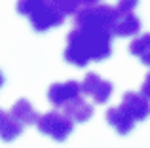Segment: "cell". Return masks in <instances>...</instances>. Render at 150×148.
<instances>
[{
	"mask_svg": "<svg viewBox=\"0 0 150 148\" xmlns=\"http://www.w3.org/2000/svg\"><path fill=\"white\" fill-rule=\"evenodd\" d=\"M129 53L141 57V61L148 67V63H150V34L144 32L143 36L131 40V44H129Z\"/></svg>",
	"mask_w": 150,
	"mask_h": 148,
	"instance_id": "11",
	"label": "cell"
},
{
	"mask_svg": "<svg viewBox=\"0 0 150 148\" xmlns=\"http://www.w3.org/2000/svg\"><path fill=\"white\" fill-rule=\"evenodd\" d=\"M101 0H78V4H80V8L82 6H95V4H99Z\"/></svg>",
	"mask_w": 150,
	"mask_h": 148,
	"instance_id": "17",
	"label": "cell"
},
{
	"mask_svg": "<svg viewBox=\"0 0 150 148\" xmlns=\"http://www.w3.org/2000/svg\"><path fill=\"white\" fill-rule=\"evenodd\" d=\"M137 4H139V0H118L114 10L118 13H129V11H133L137 8Z\"/></svg>",
	"mask_w": 150,
	"mask_h": 148,
	"instance_id": "16",
	"label": "cell"
},
{
	"mask_svg": "<svg viewBox=\"0 0 150 148\" xmlns=\"http://www.w3.org/2000/svg\"><path fill=\"white\" fill-rule=\"evenodd\" d=\"M114 17H116V10L108 4L82 6L74 13V27H93V29H103L110 32Z\"/></svg>",
	"mask_w": 150,
	"mask_h": 148,
	"instance_id": "3",
	"label": "cell"
},
{
	"mask_svg": "<svg viewBox=\"0 0 150 148\" xmlns=\"http://www.w3.org/2000/svg\"><path fill=\"white\" fill-rule=\"evenodd\" d=\"M101 80H103V78L99 76V74L88 72L86 78H84V82L80 84V93H84V95H93V91H95V87L99 85Z\"/></svg>",
	"mask_w": 150,
	"mask_h": 148,
	"instance_id": "14",
	"label": "cell"
},
{
	"mask_svg": "<svg viewBox=\"0 0 150 148\" xmlns=\"http://www.w3.org/2000/svg\"><path fill=\"white\" fill-rule=\"evenodd\" d=\"M63 114L72 123H84L93 116V104H89L86 99H82V97L78 95L63 106Z\"/></svg>",
	"mask_w": 150,
	"mask_h": 148,
	"instance_id": "8",
	"label": "cell"
},
{
	"mask_svg": "<svg viewBox=\"0 0 150 148\" xmlns=\"http://www.w3.org/2000/svg\"><path fill=\"white\" fill-rule=\"evenodd\" d=\"M122 106L135 122H143L148 118V99L137 91H125L122 97Z\"/></svg>",
	"mask_w": 150,
	"mask_h": 148,
	"instance_id": "7",
	"label": "cell"
},
{
	"mask_svg": "<svg viewBox=\"0 0 150 148\" xmlns=\"http://www.w3.org/2000/svg\"><path fill=\"white\" fill-rule=\"evenodd\" d=\"M8 114H10V112H8ZM21 133H23V125L19 122H15L11 116H8V120L0 125V139H2L4 142L15 141Z\"/></svg>",
	"mask_w": 150,
	"mask_h": 148,
	"instance_id": "12",
	"label": "cell"
},
{
	"mask_svg": "<svg viewBox=\"0 0 150 148\" xmlns=\"http://www.w3.org/2000/svg\"><path fill=\"white\" fill-rule=\"evenodd\" d=\"M10 116L15 122H19L21 125H34L40 114L34 110V106L27 99H19L17 103L10 108Z\"/></svg>",
	"mask_w": 150,
	"mask_h": 148,
	"instance_id": "10",
	"label": "cell"
},
{
	"mask_svg": "<svg viewBox=\"0 0 150 148\" xmlns=\"http://www.w3.org/2000/svg\"><path fill=\"white\" fill-rule=\"evenodd\" d=\"M105 118H106V122L116 129L118 135H127V133H131L133 127H135V120L124 110L122 104L120 106H110L108 110H106Z\"/></svg>",
	"mask_w": 150,
	"mask_h": 148,
	"instance_id": "9",
	"label": "cell"
},
{
	"mask_svg": "<svg viewBox=\"0 0 150 148\" xmlns=\"http://www.w3.org/2000/svg\"><path fill=\"white\" fill-rule=\"evenodd\" d=\"M139 30H141L139 15H135L133 11H129V13H118L116 11V17H114L112 25H110V36L127 38V36L139 34Z\"/></svg>",
	"mask_w": 150,
	"mask_h": 148,
	"instance_id": "6",
	"label": "cell"
},
{
	"mask_svg": "<svg viewBox=\"0 0 150 148\" xmlns=\"http://www.w3.org/2000/svg\"><path fill=\"white\" fill-rule=\"evenodd\" d=\"M78 95H80V82H76V80L55 82L48 89V101L57 108L65 106L69 101H72Z\"/></svg>",
	"mask_w": 150,
	"mask_h": 148,
	"instance_id": "5",
	"label": "cell"
},
{
	"mask_svg": "<svg viewBox=\"0 0 150 148\" xmlns=\"http://www.w3.org/2000/svg\"><path fill=\"white\" fill-rule=\"evenodd\" d=\"M112 36L108 30L93 27H74L67 34L65 57L67 63L86 68L91 61H105L112 55Z\"/></svg>",
	"mask_w": 150,
	"mask_h": 148,
	"instance_id": "1",
	"label": "cell"
},
{
	"mask_svg": "<svg viewBox=\"0 0 150 148\" xmlns=\"http://www.w3.org/2000/svg\"><path fill=\"white\" fill-rule=\"evenodd\" d=\"M15 10L19 15L29 17L30 27L36 32H46L65 21V15L51 4V0H17Z\"/></svg>",
	"mask_w": 150,
	"mask_h": 148,
	"instance_id": "2",
	"label": "cell"
},
{
	"mask_svg": "<svg viewBox=\"0 0 150 148\" xmlns=\"http://www.w3.org/2000/svg\"><path fill=\"white\" fill-rule=\"evenodd\" d=\"M112 82H108V80H101L99 82V85L95 87V91H93V101H95L97 104H105L106 101H108V97L112 95Z\"/></svg>",
	"mask_w": 150,
	"mask_h": 148,
	"instance_id": "13",
	"label": "cell"
},
{
	"mask_svg": "<svg viewBox=\"0 0 150 148\" xmlns=\"http://www.w3.org/2000/svg\"><path fill=\"white\" fill-rule=\"evenodd\" d=\"M51 4H53V6L57 8L65 17H67V15H74L78 10H80L78 0H51Z\"/></svg>",
	"mask_w": 150,
	"mask_h": 148,
	"instance_id": "15",
	"label": "cell"
},
{
	"mask_svg": "<svg viewBox=\"0 0 150 148\" xmlns=\"http://www.w3.org/2000/svg\"><path fill=\"white\" fill-rule=\"evenodd\" d=\"M4 85V76H2V72H0V87Z\"/></svg>",
	"mask_w": 150,
	"mask_h": 148,
	"instance_id": "19",
	"label": "cell"
},
{
	"mask_svg": "<svg viewBox=\"0 0 150 148\" xmlns=\"http://www.w3.org/2000/svg\"><path fill=\"white\" fill-rule=\"evenodd\" d=\"M34 125L42 135H48V137L55 139L57 142L67 141V137L74 129V123L59 110H50V112L40 114Z\"/></svg>",
	"mask_w": 150,
	"mask_h": 148,
	"instance_id": "4",
	"label": "cell"
},
{
	"mask_svg": "<svg viewBox=\"0 0 150 148\" xmlns=\"http://www.w3.org/2000/svg\"><path fill=\"white\" fill-rule=\"evenodd\" d=\"M8 116H10V114H8V112L4 110V108H0V125H2V123L8 120Z\"/></svg>",
	"mask_w": 150,
	"mask_h": 148,
	"instance_id": "18",
	"label": "cell"
}]
</instances>
